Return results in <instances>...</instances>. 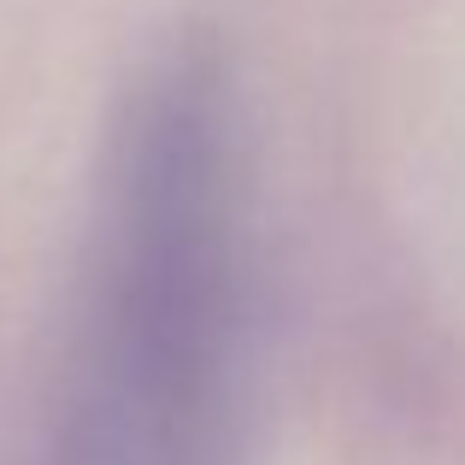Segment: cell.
I'll return each mask as SVG.
<instances>
[{
	"mask_svg": "<svg viewBox=\"0 0 465 465\" xmlns=\"http://www.w3.org/2000/svg\"><path fill=\"white\" fill-rule=\"evenodd\" d=\"M242 136L218 47L171 42L106 124L35 465H224Z\"/></svg>",
	"mask_w": 465,
	"mask_h": 465,
	"instance_id": "1",
	"label": "cell"
}]
</instances>
